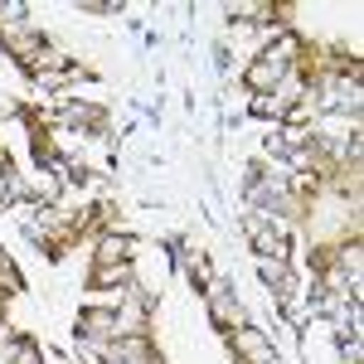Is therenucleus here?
<instances>
[{"label": "nucleus", "mask_w": 364, "mask_h": 364, "mask_svg": "<svg viewBox=\"0 0 364 364\" xmlns=\"http://www.w3.org/2000/svg\"><path fill=\"white\" fill-rule=\"evenodd\" d=\"M282 78H287V63H277V58H257L248 68V87H257V92H272V87H282Z\"/></svg>", "instance_id": "f03ea898"}, {"label": "nucleus", "mask_w": 364, "mask_h": 364, "mask_svg": "<svg viewBox=\"0 0 364 364\" xmlns=\"http://www.w3.org/2000/svg\"><path fill=\"white\" fill-rule=\"evenodd\" d=\"M0 291H20V272H15V262L0 252Z\"/></svg>", "instance_id": "0eeeda50"}, {"label": "nucleus", "mask_w": 364, "mask_h": 364, "mask_svg": "<svg viewBox=\"0 0 364 364\" xmlns=\"http://www.w3.org/2000/svg\"><path fill=\"white\" fill-rule=\"evenodd\" d=\"M127 252H132V243H127V238H107V243L97 248V262H122Z\"/></svg>", "instance_id": "423d86ee"}, {"label": "nucleus", "mask_w": 364, "mask_h": 364, "mask_svg": "<svg viewBox=\"0 0 364 364\" xmlns=\"http://www.w3.org/2000/svg\"><path fill=\"white\" fill-rule=\"evenodd\" d=\"M102 355L112 364H146L151 360V345H146V340H122L117 336L112 345H102Z\"/></svg>", "instance_id": "20e7f679"}, {"label": "nucleus", "mask_w": 364, "mask_h": 364, "mask_svg": "<svg viewBox=\"0 0 364 364\" xmlns=\"http://www.w3.org/2000/svg\"><path fill=\"white\" fill-rule=\"evenodd\" d=\"M209 306H214V321H219V326H233V331L243 326V311H238V301L228 296L224 282H214V287H209Z\"/></svg>", "instance_id": "7ed1b4c3"}, {"label": "nucleus", "mask_w": 364, "mask_h": 364, "mask_svg": "<svg viewBox=\"0 0 364 364\" xmlns=\"http://www.w3.org/2000/svg\"><path fill=\"white\" fill-rule=\"evenodd\" d=\"M83 336L87 340H112V336H122V316H117V311H87V316H83Z\"/></svg>", "instance_id": "39448f33"}, {"label": "nucleus", "mask_w": 364, "mask_h": 364, "mask_svg": "<svg viewBox=\"0 0 364 364\" xmlns=\"http://www.w3.org/2000/svg\"><path fill=\"white\" fill-rule=\"evenodd\" d=\"M233 350L243 355L248 364H277V355H272V345H267V336L262 331H233Z\"/></svg>", "instance_id": "f257e3e1"}]
</instances>
